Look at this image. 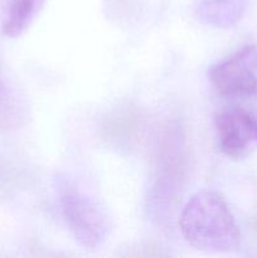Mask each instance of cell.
I'll list each match as a JSON object with an SVG mask.
<instances>
[{"mask_svg":"<svg viewBox=\"0 0 257 258\" xmlns=\"http://www.w3.org/2000/svg\"><path fill=\"white\" fill-rule=\"evenodd\" d=\"M219 149L232 159H242L257 149V115L234 107L216 116Z\"/></svg>","mask_w":257,"mask_h":258,"instance_id":"277c9868","label":"cell"},{"mask_svg":"<svg viewBox=\"0 0 257 258\" xmlns=\"http://www.w3.org/2000/svg\"><path fill=\"white\" fill-rule=\"evenodd\" d=\"M44 0H0L2 29L7 37L18 38L30 27Z\"/></svg>","mask_w":257,"mask_h":258,"instance_id":"5b68a950","label":"cell"},{"mask_svg":"<svg viewBox=\"0 0 257 258\" xmlns=\"http://www.w3.org/2000/svg\"><path fill=\"white\" fill-rule=\"evenodd\" d=\"M179 227L184 239L199 251L228 253L241 246V232L228 204L214 191L194 194L181 211Z\"/></svg>","mask_w":257,"mask_h":258,"instance_id":"6da1fadb","label":"cell"},{"mask_svg":"<svg viewBox=\"0 0 257 258\" xmlns=\"http://www.w3.org/2000/svg\"><path fill=\"white\" fill-rule=\"evenodd\" d=\"M246 10V0H206L197 9L203 24L214 28H231L241 20Z\"/></svg>","mask_w":257,"mask_h":258,"instance_id":"52a82bcc","label":"cell"},{"mask_svg":"<svg viewBox=\"0 0 257 258\" xmlns=\"http://www.w3.org/2000/svg\"><path fill=\"white\" fill-rule=\"evenodd\" d=\"M30 118L27 97L0 77V128L13 130L24 126Z\"/></svg>","mask_w":257,"mask_h":258,"instance_id":"8992f818","label":"cell"},{"mask_svg":"<svg viewBox=\"0 0 257 258\" xmlns=\"http://www.w3.org/2000/svg\"><path fill=\"white\" fill-rule=\"evenodd\" d=\"M214 90L223 97H257V47L246 45L208 72Z\"/></svg>","mask_w":257,"mask_h":258,"instance_id":"3957f363","label":"cell"},{"mask_svg":"<svg viewBox=\"0 0 257 258\" xmlns=\"http://www.w3.org/2000/svg\"><path fill=\"white\" fill-rule=\"evenodd\" d=\"M59 203L73 238L86 249L100 248L110 234V218L98 202L68 180H59Z\"/></svg>","mask_w":257,"mask_h":258,"instance_id":"7a4b0ae2","label":"cell"}]
</instances>
